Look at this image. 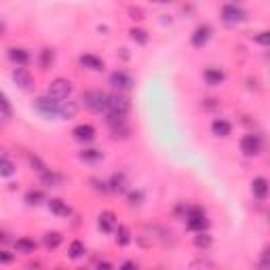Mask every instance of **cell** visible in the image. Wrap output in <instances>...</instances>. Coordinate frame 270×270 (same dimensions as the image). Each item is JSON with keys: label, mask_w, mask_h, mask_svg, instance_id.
I'll use <instances>...</instances> for the list:
<instances>
[{"label": "cell", "mask_w": 270, "mask_h": 270, "mask_svg": "<svg viewBox=\"0 0 270 270\" xmlns=\"http://www.w3.org/2000/svg\"><path fill=\"white\" fill-rule=\"evenodd\" d=\"M36 247H38V243L34 239H28V237H22V239L15 241V249L19 251V254H34Z\"/></svg>", "instance_id": "obj_26"}, {"label": "cell", "mask_w": 270, "mask_h": 270, "mask_svg": "<svg viewBox=\"0 0 270 270\" xmlns=\"http://www.w3.org/2000/svg\"><path fill=\"white\" fill-rule=\"evenodd\" d=\"M262 146H264V141L256 133H247L241 137V152L245 156H258L262 152Z\"/></svg>", "instance_id": "obj_7"}, {"label": "cell", "mask_w": 270, "mask_h": 270, "mask_svg": "<svg viewBox=\"0 0 270 270\" xmlns=\"http://www.w3.org/2000/svg\"><path fill=\"white\" fill-rule=\"evenodd\" d=\"M43 201H45V192H43V190H30V192H26V203H28L30 207L40 205Z\"/></svg>", "instance_id": "obj_33"}, {"label": "cell", "mask_w": 270, "mask_h": 270, "mask_svg": "<svg viewBox=\"0 0 270 270\" xmlns=\"http://www.w3.org/2000/svg\"><path fill=\"white\" fill-rule=\"evenodd\" d=\"M70 93H72V82L68 78H61V76L59 78H53L51 85H49V89H47V95L53 97V99H57V101L68 99Z\"/></svg>", "instance_id": "obj_6"}, {"label": "cell", "mask_w": 270, "mask_h": 270, "mask_svg": "<svg viewBox=\"0 0 270 270\" xmlns=\"http://www.w3.org/2000/svg\"><path fill=\"white\" fill-rule=\"evenodd\" d=\"M80 270H85V268H80Z\"/></svg>", "instance_id": "obj_47"}, {"label": "cell", "mask_w": 270, "mask_h": 270, "mask_svg": "<svg viewBox=\"0 0 270 270\" xmlns=\"http://www.w3.org/2000/svg\"><path fill=\"white\" fill-rule=\"evenodd\" d=\"M211 133L215 137H228L232 133V124L226 120V118H215L211 122Z\"/></svg>", "instance_id": "obj_19"}, {"label": "cell", "mask_w": 270, "mask_h": 270, "mask_svg": "<svg viewBox=\"0 0 270 270\" xmlns=\"http://www.w3.org/2000/svg\"><path fill=\"white\" fill-rule=\"evenodd\" d=\"M15 171H17V167H15L13 160L5 154H0V177H13Z\"/></svg>", "instance_id": "obj_27"}, {"label": "cell", "mask_w": 270, "mask_h": 270, "mask_svg": "<svg viewBox=\"0 0 270 270\" xmlns=\"http://www.w3.org/2000/svg\"><path fill=\"white\" fill-rule=\"evenodd\" d=\"M186 228L194 235H199V232H207L209 230V220L205 215V209L203 207H190L186 211Z\"/></svg>", "instance_id": "obj_2"}, {"label": "cell", "mask_w": 270, "mask_h": 270, "mask_svg": "<svg viewBox=\"0 0 270 270\" xmlns=\"http://www.w3.org/2000/svg\"><path fill=\"white\" fill-rule=\"evenodd\" d=\"M118 226V220H116V213L114 211H101L99 218H97V228L103 232V235H112Z\"/></svg>", "instance_id": "obj_12"}, {"label": "cell", "mask_w": 270, "mask_h": 270, "mask_svg": "<svg viewBox=\"0 0 270 270\" xmlns=\"http://www.w3.org/2000/svg\"><path fill=\"white\" fill-rule=\"evenodd\" d=\"M106 184H108V190H110V192H116V194H124V192H127V186H129L127 175H124L122 171L114 173Z\"/></svg>", "instance_id": "obj_14"}, {"label": "cell", "mask_w": 270, "mask_h": 270, "mask_svg": "<svg viewBox=\"0 0 270 270\" xmlns=\"http://www.w3.org/2000/svg\"><path fill=\"white\" fill-rule=\"evenodd\" d=\"M118 270H139V268H137V264H135L133 260H127V262H122V264H120Z\"/></svg>", "instance_id": "obj_41"}, {"label": "cell", "mask_w": 270, "mask_h": 270, "mask_svg": "<svg viewBox=\"0 0 270 270\" xmlns=\"http://www.w3.org/2000/svg\"><path fill=\"white\" fill-rule=\"evenodd\" d=\"M222 19L226 24H232V26H237V24H243L247 19V11L239 5H224L222 7Z\"/></svg>", "instance_id": "obj_8"}, {"label": "cell", "mask_w": 270, "mask_h": 270, "mask_svg": "<svg viewBox=\"0 0 270 270\" xmlns=\"http://www.w3.org/2000/svg\"><path fill=\"white\" fill-rule=\"evenodd\" d=\"M55 270H64V268H55Z\"/></svg>", "instance_id": "obj_46"}, {"label": "cell", "mask_w": 270, "mask_h": 270, "mask_svg": "<svg viewBox=\"0 0 270 270\" xmlns=\"http://www.w3.org/2000/svg\"><path fill=\"white\" fill-rule=\"evenodd\" d=\"M64 243V235L57 230H51V232H45V237H43V245L47 249H57L59 245Z\"/></svg>", "instance_id": "obj_22"}, {"label": "cell", "mask_w": 270, "mask_h": 270, "mask_svg": "<svg viewBox=\"0 0 270 270\" xmlns=\"http://www.w3.org/2000/svg\"><path fill=\"white\" fill-rule=\"evenodd\" d=\"M129 110H131V101H129V97L124 95V93L116 91L112 95H108V112H110V114H122V116H127Z\"/></svg>", "instance_id": "obj_5"}, {"label": "cell", "mask_w": 270, "mask_h": 270, "mask_svg": "<svg viewBox=\"0 0 270 270\" xmlns=\"http://www.w3.org/2000/svg\"><path fill=\"white\" fill-rule=\"evenodd\" d=\"M211 34H213V30H211V26H209V24H201V26H196V28H194V32H192V36H190L192 47H194V49H203V47L209 43Z\"/></svg>", "instance_id": "obj_11"}, {"label": "cell", "mask_w": 270, "mask_h": 270, "mask_svg": "<svg viewBox=\"0 0 270 270\" xmlns=\"http://www.w3.org/2000/svg\"><path fill=\"white\" fill-rule=\"evenodd\" d=\"M129 36H131V40H135L137 45H146L148 43V32L141 30V28H131Z\"/></svg>", "instance_id": "obj_34"}, {"label": "cell", "mask_w": 270, "mask_h": 270, "mask_svg": "<svg viewBox=\"0 0 270 270\" xmlns=\"http://www.w3.org/2000/svg\"><path fill=\"white\" fill-rule=\"evenodd\" d=\"M0 114H5V116H13V106L9 101V97L0 91Z\"/></svg>", "instance_id": "obj_35"}, {"label": "cell", "mask_w": 270, "mask_h": 270, "mask_svg": "<svg viewBox=\"0 0 270 270\" xmlns=\"http://www.w3.org/2000/svg\"><path fill=\"white\" fill-rule=\"evenodd\" d=\"M78 64H80L82 68H87V70H93V72H101V70L106 68L103 59L97 57V55H91V53H85V55H80V57H78Z\"/></svg>", "instance_id": "obj_18"}, {"label": "cell", "mask_w": 270, "mask_h": 270, "mask_svg": "<svg viewBox=\"0 0 270 270\" xmlns=\"http://www.w3.org/2000/svg\"><path fill=\"white\" fill-rule=\"evenodd\" d=\"M97 270H114V266L110 262H99L97 264Z\"/></svg>", "instance_id": "obj_42"}, {"label": "cell", "mask_w": 270, "mask_h": 270, "mask_svg": "<svg viewBox=\"0 0 270 270\" xmlns=\"http://www.w3.org/2000/svg\"><path fill=\"white\" fill-rule=\"evenodd\" d=\"M40 179H43V184L45 186H49V188H59L61 184H64V175H59V173H55V171H45L43 175H40Z\"/></svg>", "instance_id": "obj_24"}, {"label": "cell", "mask_w": 270, "mask_h": 270, "mask_svg": "<svg viewBox=\"0 0 270 270\" xmlns=\"http://www.w3.org/2000/svg\"><path fill=\"white\" fill-rule=\"evenodd\" d=\"M129 15H131V19L139 22V19H143V9H139V7H129Z\"/></svg>", "instance_id": "obj_39"}, {"label": "cell", "mask_w": 270, "mask_h": 270, "mask_svg": "<svg viewBox=\"0 0 270 270\" xmlns=\"http://www.w3.org/2000/svg\"><path fill=\"white\" fill-rule=\"evenodd\" d=\"M203 78H205V82L207 85H211V87H218V85H222L224 80H226V72L222 70V68H207L205 72H203Z\"/></svg>", "instance_id": "obj_17"}, {"label": "cell", "mask_w": 270, "mask_h": 270, "mask_svg": "<svg viewBox=\"0 0 270 270\" xmlns=\"http://www.w3.org/2000/svg\"><path fill=\"white\" fill-rule=\"evenodd\" d=\"M213 245V237L209 235V232H199V235L194 237V247L199 249H209Z\"/></svg>", "instance_id": "obj_32"}, {"label": "cell", "mask_w": 270, "mask_h": 270, "mask_svg": "<svg viewBox=\"0 0 270 270\" xmlns=\"http://www.w3.org/2000/svg\"><path fill=\"white\" fill-rule=\"evenodd\" d=\"M72 135H74L76 141H85V143H87V141H93V139H95L97 131H95L93 124L85 122V124H78V127L72 129Z\"/></svg>", "instance_id": "obj_15"}, {"label": "cell", "mask_w": 270, "mask_h": 270, "mask_svg": "<svg viewBox=\"0 0 270 270\" xmlns=\"http://www.w3.org/2000/svg\"><path fill=\"white\" fill-rule=\"evenodd\" d=\"M11 239H9V235L7 232H0V243H9Z\"/></svg>", "instance_id": "obj_43"}, {"label": "cell", "mask_w": 270, "mask_h": 270, "mask_svg": "<svg viewBox=\"0 0 270 270\" xmlns=\"http://www.w3.org/2000/svg\"><path fill=\"white\" fill-rule=\"evenodd\" d=\"M78 156L85 163H99V160H103V152L99 148H82L78 152Z\"/></svg>", "instance_id": "obj_23"}, {"label": "cell", "mask_w": 270, "mask_h": 270, "mask_svg": "<svg viewBox=\"0 0 270 270\" xmlns=\"http://www.w3.org/2000/svg\"><path fill=\"white\" fill-rule=\"evenodd\" d=\"M254 40L258 43V45H262V47H268L270 45V32H258V34H254Z\"/></svg>", "instance_id": "obj_37"}, {"label": "cell", "mask_w": 270, "mask_h": 270, "mask_svg": "<svg viewBox=\"0 0 270 270\" xmlns=\"http://www.w3.org/2000/svg\"><path fill=\"white\" fill-rule=\"evenodd\" d=\"M114 241H116V245H120V247H127L129 243H131V230L124 226V224H118L116 226V230H114Z\"/></svg>", "instance_id": "obj_25"}, {"label": "cell", "mask_w": 270, "mask_h": 270, "mask_svg": "<svg viewBox=\"0 0 270 270\" xmlns=\"http://www.w3.org/2000/svg\"><path fill=\"white\" fill-rule=\"evenodd\" d=\"M28 160H30V165H32V167H36V171H38L40 175H43L45 171H49V167H47L36 154H30V152H28Z\"/></svg>", "instance_id": "obj_36"}, {"label": "cell", "mask_w": 270, "mask_h": 270, "mask_svg": "<svg viewBox=\"0 0 270 270\" xmlns=\"http://www.w3.org/2000/svg\"><path fill=\"white\" fill-rule=\"evenodd\" d=\"M143 201H146V194H143V190H129L127 192V203H129V207H141Z\"/></svg>", "instance_id": "obj_31"}, {"label": "cell", "mask_w": 270, "mask_h": 270, "mask_svg": "<svg viewBox=\"0 0 270 270\" xmlns=\"http://www.w3.org/2000/svg\"><path fill=\"white\" fill-rule=\"evenodd\" d=\"M110 85H112L114 89H118V91L122 93V91H129V89H133L135 80H133V76L127 74L124 70H116V72H112V74H110Z\"/></svg>", "instance_id": "obj_10"}, {"label": "cell", "mask_w": 270, "mask_h": 270, "mask_svg": "<svg viewBox=\"0 0 270 270\" xmlns=\"http://www.w3.org/2000/svg\"><path fill=\"white\" fill-rule=\"evenodd\" d=\"M91 184H93V190H97V192H101V194H106V192H110L108 190V184L106 182H101V179H91Z\"/></svg>", "instance_id": "obj_38"}, {"label": "cell", "mask_w": 270, "mask_h": 270, "mask_svg": "<svg viewBox=\"0 0 270 270\" xmlns=\"http://www.w3.org/2000/svg\"><path fill=\"white\" fill-rule=\"evenodd\" d=\"M76 114H78V103L76 101L68 99V101H61L59 103V118L72 120V118H76Z\"/></svg>", "instance_id": "obj_21"}, {"label": "cell", "mask_w": 270, "mask_h": 270, "mask_svg": "<svg viewBox=\"0 0 270 270\" xmlns=\"http://www.w3.org/2000/svg\"><path fill=\"white\" fill-rule=\"evenodd\" d=\"M251 192L258 201H264L268 196V179L266 177H254V182H251Z\"/></svg>", "instance_id": "obj_20"}, {"label": "cell", "mask_w": 270, "mask_h": 270, "mask_svg": "<svg viewBox=\"0 0 270 270\" xmlns=\"http://www.w3.org/2000/svg\"><path fill=\"white\" fill-rule=\"evenodd\" d=\"M7 55H9V59L17 66V68H26L28 64H30V51L28 49H24V47H11L9 51H7Z\"/></svg>", "instance_id": "obj_13"}, {"label": "cell", "mask_w": 270, "mask_h": 270, "mask_svg": "<svg viewBox=\"0 0 270 270\" xmlns=\"http://www.w3.org/2000/svg\"><path fill=\"white\" fill-rule=\"evenodd\" d=\"M26 268H28V270H40V264H38V262H34V264H28Z\"/></svg>", "instance_id": "obj_44"}, {"label": "cell", "mask_w": 270, "mask_h": 270, "mask_svg": "<svg viewBox=\"0 0 270 270\" xmlns=\"http://www.w3.org/2000/svg\"><path fill=\"white\" fill-rule=\"evenodd\" d=\"M11 78H13V82L17 87L22 89V91H32V89H34V76H32V72L28 68H15Z\"/></svg>", "instance_id": "obj_9"}, {"label": "cell", "mask_w": 270, "mask_h": 270, "mask_svg": "<svg viewBox=\"0 0 270 270\" xmlns=\"http://www.w3.org/2000/svg\"><path fill=\"white\" fill-rule=\"evenodd\" d=\"M13 260H15L13 254H9V251H5V249H0V264H11Z\"/></svg>", "instance_id": "obj_40"}, {"label": "cell", "mask_w": 270, "mask_h": 270, "mask_svg": "<svg viewBox=\"0 0 270 270\" xmlns=\"http://www.w3.org/2000/svg\"><path fill=\"white\" fill-rule=\"evenodd\" d=\"M85 251H87V247H85L82 241H72L70 247H68V256H70L72 260H80V258L85 256Z\"/></svg>", "instance_id": "obj_29"}, {"label": "cell", "mask_w": 270, "mask_h": 270, "mask_svg": "<svg viewBox=\"0 0 270 270\" xmlns=\"http://www.w3.org/2000/svg\"><path fill=\"white\" fill-rule=\"evenodd\" d=\"M80 101L85 103V108L93 114H106L108 112V93H103L101 89H91V91H85Z\"/></svg>", "instance_id": "obj_1"}, {"label": "cell", "mask_w": 270, "mask_h": 270, "mask_svg": "<svg viewBox=\"0 0 270 270\" xmlns=\"http://www.w3.org/2000/svg\"><path fill=\"white\" fill-rule=\"evenodd\" d=\"M5 32V24H0V34H3Z\"/></svg>", "instance_id": "obj_45"}, {"label": "cell", "mask_w": 270, "mask_h": 270, "mask_svg": "<svg viewBox=\"0 0 270 270\" xmlns=\"http://www.w3.org/2000/svg\"><path fill=\"white\" fill-rule=\"evenodd\" d=\"M106 122H108V127H110V133L114 139H127L131 135V127H129V122H127V116H122V114H110L108 112L106 114Z\"/></svg>", "instance_id": "obj_3"}, {"label": "cell", "mask_w": 270, "mask_h": 270, "mask_svg": "<svg viewBox=\"0 0 270 270\" xmlns=\"http://www.w3.org/2000/svg\"><path fill=\"white\" fill-rule=\"evenodd\" d=\"M47 207H49V211L53 215H57V218H70V215H72V207L66 201H61V199H49Z\"/></svg>", "instance_id": "obj_16"}, {"label": "cell", "mask_w": 270, "mask_h": 270, "mask_svg": "<svg viewBox=\"0 0 270 270\" xmlns=\"http://www.w3.org/2000/svg\"><path fill=\"white\" fill-rule=\"evenodd\" d=\"M188 270H222L215 262H211V260H203V258H199V260H192L190 262V266H188Z\"/></svg>", "instance_id": "obj_28"}, {"label": "cell", "mask_w": 270, "mask_h": 270, "mask_svg": "<svg viewBox=\"0 0 270 270\" xmlns=\"http://www.w3.org/2000/svg\"><path fill=\"white\" fill-rule=\"evenodd\" d=\"M53 64H55V51L49 49V47H45L40 51V68L43 70H49Z\"/></svg>", "instance_id": "obj_30"}, {"label": "cell", "mask_w": 270, "mask_h": 270, "mask_svg": "<svg viewBox=\"0 0 270 270\" xmlns=\"http://www.w3.org/2000/svg\"><path fill=\"white\" fill-rule=\"evenodd\" d=\"M59 103L61 101L53 99L49 95H40V97L34 99V110L45 118H57L59 116Z\"/></svg>", "instance_id": "obj_4"}]
</instances>
